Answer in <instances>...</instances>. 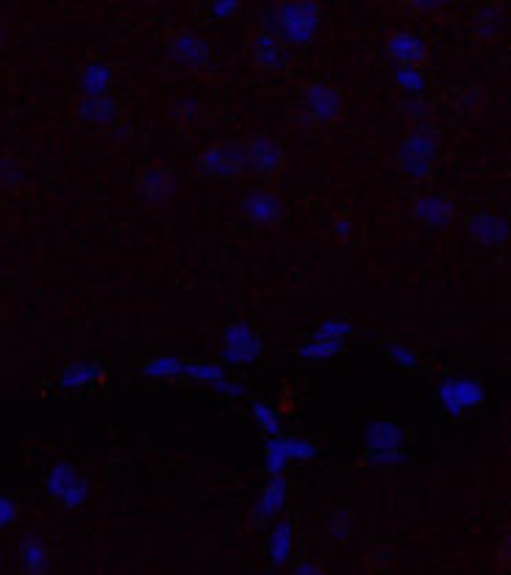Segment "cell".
Here are the masks:
<instances>
[{
	"mask_svg": "<svg viewBox=\"0 0 511 575\" xmlns=\"http://www.w3.org/2000/svg\"><path fill=\"white\" fill-rule=\"evenodd\" d=\"M323 25V9L314 0L270 3L262 9V34H270L287 48H303L314 42Z\"/></svg>",
	"mask_w": 511,
	"mask_h": 575,
	"instance_id": "cell-1",
	"label": "cell"
},
{
	"mask_svg": "<svg viewBox=\"0 0 511 575\" xmlns=\"http://www.w3.org/2000/svg\"><path fill=\"white\" fill-rule=\"evenodd\" d=\"M439 148H442V134L437 125H412V131L400 139L398 153H395L398 170L412 181H425L437 167Z\"/></svg>",
	"mask_w": 511,
	"mask_h": 575,
	"instance_id": "cell-2",
	"label": "cell"
},
{
	"mask_svg": "<svg viewBox=\"0 0 511 575\" xmlns=\"http://www.w3.org/2000/svg\"><path fill=\"white\" fill-rule=\"evenodd\" d=\"M45 492L50 500H56L62 509L75 512L81 509L92 495V484L84 475L78 473V467L73 462H56L50 464V470L45 473Z\"/></svg>",
	"mask_w": 511,
	"mask_h": 575,
	"instance_id": "cell-3",
	"label": "cell"
},
{
	"mask_svg": "<svg viewBox=\"0 0 511 575\" xmlns=\"http://www.w3.org/2000/svg\"><path fill=\"white\" fill-rule=\"evenodd\" d=\"M264 342L248 320L225 325L220 342V364L223 367H250L262 359Z\"/></svg>",
	"mask_w": 511,
	"mask_h": 575,
	"instance_id": "cell-4",
	"label": "cell"
},
{
	"mask_svg": "<svg viewBox=\"0 0 511 575\" xmlns=\"http://www.w3.org/2000/svg\"><path fill=\"white\" fill-rule=\"evenodd\" d=\"M437 400L442 412L453 417V420H459V417L478 409L487 400V389L473 375H448V378L439 381Z\"/></svg>",
	"mask_w": 511,
	"mask_h": 575,
	"instance_id": "cell-5",
	"label": "cell"
},
{
	"mask_svg": "<svg viewBox=\"0 0 511 575\" xmlns=\"http://www.w3.org/2000/svg\"><path fill=\"white\" fill-rule=\"evenodd\" d=\"M167 59L184 73H203L214 64V48L200 31L181 28L167 42Z\"/></svg>",
	"mask_w": 511,
	"mask_h": 575,
	"instance_id": "cell-6",
	"label": "cell"
},
{
	"mask_svg": "<svg viewBox=\"0 0 511 575\" xmlns=\"http://www.w3.org/2000/svg\"><path fill=\"white\" fill-rule=\"evenodd\" d=\"M342 114V95L334 84L328 81H312L303 92L300 114L295 117L300 125L312 128V125H328Z\"/></svg>",
	"mask_w": 511,
	"mask_h": 575,
	"instance_id": "cell-7",
	"label": "cell"
},
{
	"mask_svg": "<svg viewBox=\"0 0 511 575\" xmlns=\"http://www.w3.org/2000/svg\"><path fill=\"white\" fill-rule=\"evenodd\" d=\"M320 448L306 437H270L264 442V467L270 475H284L289 464L314 462Z\"/></svg>",
	"mask_w": 511,
	"mask_h": 575,
	"instance_id": "cell-8",
	"label": "cell"
},
{
	"mask_svg": "<svg viewBox=\"0 0 511 575\" xmlns=\"http://www.w3.org/2000/svg\"><path fill=\"white\" fill-rule=\"evenodd\" d=\"M198 170L206 178H237L245 173V153H242V142L234 139H220L209 148L200 150Z\"/></svg>",
	"mask_w": 511,
	"mask_h": 575,
	"instance_id": "cell-9",
	"label": "cell"
},
{
	"mask_svg": "<svg viewBox=\"0 0 511 575\" xmlns=\"http://www.w3.org/2000/svg\"><path fill=\"white\" fill-rule=\"evenodd\" d=\"M239 214L250 225L270 228V225H278L287 217V209H284V198L275 189L248 187L239 198Z\"/></svg>",
	"mask_w": 511,
	"mask_h": 575,
	"instance_id": "cell-10",
	"label": "cell"
},
{
	"mask_svg": "<svg viewBox=\"0 0 511 575\" xmlns=\"http://www.w3.org/2000/svg\"><path fill=\"white\" fill-rule=\"evenodd\" d=\"M242 153H245V170L259 175V178H273V175L281 173L284 159H287L284 145L275 137H270V134L242 142Z\"/></svg>",
	"mask_w": 511,
	"mask_h": 575,
	"instance_id": "cell-11",
	"label": "cell"
},
{
	"mask_svg": "<svg viewBox=\"0 0 511 575\" xmlns=\"http://www.w3.org/2000/svg\"><path fill=\"white\" fill-rule=\"evenodd\" d=\"M178 192V175L170 167L164 164H153L145 173L139 175L137 181V198L142 206H150V209H162L170 200L175 198Z\"/></svg>",
	"mask_w": 511,
	"mask_h": 575,
	"instance_id": "cell-12",
	"label": "cell"
},
{
	"mask_svg": "<svg viewBox=\"0 0 511 575\" xmlns=\"http://www.w3.org/2000/svg\"><path fill=\"white\" fill-rule=\"evenodd\" d=\"M184 378L198 381L225 398H245V387L228 375V367L220 362H184Z\"/></svg>",
	"mask_w": 511,
	"mask_h": 575,
	"instance_id": "cell-13",
	"label": "cell"
},
{
	"mask_svg": "<svg viewBox=\"0 0 511 575\" xmlns=\"http://www.w3.org/2000/svg\"><path fill=\"white\" fill-rule=\"evenodd\" d=\"M412 217L425 228H448L456 220V200L445 192H423L414 198Z\"/></svg>",
	"mask_w": 511,
	"mask_h": 575,
	"instance_id": "cell-14",
	"label": "cell"
},
{
	"mask_svg": "<svg viewBox=\"0 0 511 575\" xmlns=\"http://www.w3.org/2000/svg\"><path fill=\"white\" fill-rule=\"evenodd\" d=\"M289 498V481L284 475H270V481L264 484L262 495L250 509V523L253 525H270L275 523Z\"/></svg>",
	"mask_w": 511,
	"mask_h": 575,
	"instance_id": "cell-15",
	"label": "cell"
},
{
	"mask_svg": "<svg viewBox=\"0 0 511 575\" xmlns=\"http://www.w3.org/2000/svg\"><path fill=\"white\" fill-rule=\"evenodd\" d=\"M467 237L481 248H503L509 242V220L498 212H475L467 220Z\"/></svg>",
	"mask_w": 511,
	"mask_h": 575,
	"instance_id": "cell-16",
	"label": "cell"
},
{
	"mask_svg": "<svg viewBox=\"0 0 511 575\" xmlns=\"http://www.w3.org/2000/svg\"><path fill=\"white\" fill-rule=\"evenodd\" d=\"M364 453H389L406 450V428L387 417H375L364 425Z\"/></svg>",
	"mask_w": 511,
	"mask_h": 575,
	"instance_id": "cell-17",
	"label": "cell"
},
{
	"mask_svg": "<svg viewBox=\"0 0 511 575\" xmlns=\"http://www.w3.org/2000/svg\"><path fill=\"white\" fill-rule=\"evenodd\" d=\"M384 50H387V56L398 67H420L428 59V42H425V37L417 34V31H409V28L389 34Z\"/></svg>",
	"mask_w": 511,
	"mask_h": 575,
	"instance_id": "cell-18",
	"label": "cell"
},
{
	"mask_svg": "<svg viewBox=\"0 0 511 575\" xmlns=\"http://www.w3.org/2000/svg\"><path fill=\"white\" fill-rule=\"evenodd\" d=\"M250 62L256 64L259 70H267V73H281L287 70L289 64V48L281 45L278 39L270 37V34H256L250 39Z\"/></svg>",
	"mask_w": 511,
	"mask_h": 575,
	"instance_id": "cell-19",
	"label": "cell"
},
{
	"mask_svg": "<svg viewBox=\"0 0 511 575\" xmlns=\"http://www.w3.org/2000/svg\"><path fill=\"white\" fill-rule=\"evenodd\" d=\"M114 70L112 64L103 59H89L81 73H78V92L84 98H100V95H112Z\"/></svg>",
	"mask_w": 511,
	"mask_h": 575,
	"instance_id": "cell-20",
	"label": "cell"
},
{
	"mask_svg": "<svg viewBox=\"0 0 511 575\" xmlns=\"http://www.w3.org/2000/svg\"><path fill=\"white\" fill-rule=\"evenodd\" d=\"M20 567L23 575H50L53 573V556H50L48 542L37 534H25L20 539Z\"/></svg>",
	"mask_w": 511,
	"mask_h": 575,
	"instance_id": "cell-21",
	"label": "cell"
},
{
	"mask_svg": "<svg viewBox=\"0 0 511 575\" xmlns=\"http://www.w3.org/2000/svg\"><path fill=\"white\" fill-rule=\"evenodd\" d=\"M106 378V367L95 359H75V362L64 364L62 373H59V387L67 392H78V389H87L92 384H98Z\"/></svg>",
	"mask_w": 511,
	"mask_h": 575,
	"instance_id": "cell-22",
	"label": "cell"
},
{
	"mask_svg": "<svg viewBox=\"0 0 511 575\" xmlns=\"http://www.w3.org/2000/svg\"><path fill=\"white\" fill-rule=\"evenodd\" d=\"M78 120L87 125H100V128H106V125L117 123V117H120V100L114 98V95H100V98H81L78 100Z\"/></svg>",
	"mask_w": 511,
	"mask_h": 575,
	"instance_id": "cell-23",
	"label": "cell"
},
{
	"mask_svg": "<svg viewBox=\"0 0 511 575\" xmlns=\"http://www.w3.org/2000/svg\"><path fill=\"white\" fill-rule=\"evenodd\" d=\"M292 553H295V525L289 520H275L267 537V559L273 564V570L287 567Z\"/></svg>",
	"mask_w": 511,
	"mask_h": 575,
	"instance_id": "cell-24",
	"label": "cell"
},
{
	"mask_svg": "<svg viewBox=\"0 0 511 575\" xmlns=\"http://www.w3.org/2000/svg\"><path fill=\"white\" fill-rule=\"evenodd\" d=\"M506 3H484L473 14V34L478 39H495L506 28Z\"/></svg>",
	"mask_w": 511,
	"mask_h": 575,
	"instance_id": "cell-25",
	"label": "cell"
},
{
	"mask_svg": "<svg viewBox=\"0 0 511 575\" xmlns=\"http://www.w3.org/2000/svg\"><path fill=\"white\" fill-rule=\"evenodd\" d=\"M142 375H145L148 381H178V378H184V359L173 356V353L153 356V359L142 367Z\"/></svg>",
	"mask_w": 511,
	"mask_h": 575,
	"instance_id": "cell-26",
	"label": "cell"
},
{
	"mask_svg": "<svg viewBox=\"0 0 511 575\" xmlns=\"http://www.w3.org/2000/svg\"><path fill=\"white\" fill-rule=\"evenodd\" d=\"M250 417H253L256 425L267 434V439L281 437V434H284V414L278 412L273 403H267V400H253V403H250Z\"/></svg>",
	"mask_w": 511,
	"mask_h": 575,
	"instance_id": "cell-27",
	"label": "cell"
},
{
	"mask_svg": "<svg viewBox=\"0 0 511 575\" xmlns=\"http://www.w3.org/2000/svg\"><path fill=\"white\" fill-rule=\"evenodd\" d=\"M353 531H356V514L350 506H339L331 512L328 517V523H325V534L331 542H339V545H345L353 537Z\"/></svg>",
	"mask_w": 511,
	"mask_h": 575,
	"instance_id": "cell-28",
	"label": "cell"
},
{
	"mask_svg": "<svg viewBox=\"0 0 511 575\" xmlns=\"http://www.w3.org/2000/svg\"><path fill=\"white\" fill-rule=\"evenodd\" d=\"M345 350V342H323V339H309L306 345H300L298 356L306 362H331Z\"/></svg>",
	"mask_w": 511,
	"mask_h": 575,
	"instance_id": "cell-29",
	"label": "cell"
},
{
	"mask_svg": "<svg viewBox=\"0 0 511 575\" xmlns=\"http://www.w3.org/2000/svg\"><path fill=\"white\" fill-rule=\"evenodd\" d=\"M395 84L403 92V98H417L428 87V78L420 67H395Z\"/></svg>",
	"mask_w": 511,
	"mask_h": 575,
	"instance_id": "cell-30",
	"label": "cell"
},
{
	"mask_svg": "<svg viewBox=\"0 0 511 575\" xmlns=\"http://www.w3.org/2000/svg\"><path fill=\"white\" fill-rule=\"evenodd\" d=\"M200 114H203V103L195 95H181L170 103V117L178 125H192L198 123Z\"/></svg>",
	"mask_w": 511,
	"mask_h": 575,
	"instance_id": "cell-31",
	"label": "cell"
},
{
	"mask_svg": "<svg viewBox=\"0 0 511 575\" xmlns=\"http://www.w3.org/2000/svg\"><path fill=\"white\" fill-rule=\"evenodd\" d=\"M353 334V323L342 320V317H331L312 331V339H323V342H345Z\"/></svg>",
	"mask_w": 511,
	"mask_h": 575,
	"instance_id": "cell-32",
	"label": "cell"
},
{
	"mask_svg": "<svg viewBox=\"0 0 511 575\" xmlns=\"http://www.w3.org/2000/svg\"><path fill=\"white\" fill-rule=\"evenodd\" d=\"M25 178V167L14 156H6V153H0V187L3 189H17L23 187Z\"/></svg>",
	"mask_w": 511,
	"mask_h": 575,
	"instance_id": "cell-33",
	"label": "cell"
},
{
	"mask_svg": "<svg viewBox=\"0 0 511 575\" xmlns=\"http://www.w3.org/2000/svg\"><path fill=\"white\" fill-rule=\"evenodd\" d=\"M400 114H403L412 125L431 123V106H428V100H425L423 95L400 100Z\"/></svg>",
	"mask_w": 511,
	"mask_h": 575,
	"instance_id": "cell-34",
	"label": "cell"
},
{
	"mask_svg": "<svg viewBox=\"0 0 511 575\" xmlns=\"http://www.w3.org/2000/svg\"><path fill=\"white\" fill-rule=\"evenodd\" d=\"M384 353L398 364L400 370H417L420 367V356L409 345H403V342H384Z\"/></svg>",
	"mask_w": 511,
	"mask_h": 575,
	"instance_id": "cell-35",
	"label": "cell"
},
{
	"mask_svg": "<svg viewBox=\"0 0 511 575\" xmlns=\"http://www.w3.org/2000/svg\"><path fill=\"white\" fill-rule=\"evenodd\" d=\"M409 462L406 450H389V453H364V464L375 467V470H392V467H403Z\"/></svg>",
	"mask_w": 511,
	"mask_h": 575,
	"instance_id": "cell-36",
	"label": "cell"
},
{
	"mask_svg": "<svg viewBox=\"0 0 511 575\" xmlns=\"http://www.w3.org/2000/svg\"><path fill=\"white\" fill-rule=\"evenodd\" d=\"M239 12V0H212L209 3V14L214 20H231Z\"/></svg>",
	"mask_w": 511,
	"mask_h": 575,
	"instance_id": "cell-37",
	"label": "cell"
},
{
	"mask_svg": "<svg viewBox=\"0 0 511 575\" xmlns=\"http://www.w3.org/2000/svg\"><path fill=\"white\" fill-rule=\"evenodd\" d=\"M17 514H20L17 503L9 495H0V528H9V525L17 523Z\"/></svg>",
	"mask_w": 511,
	"mask_h": 575,
	"instance_id": "cell-38",
	"label": "cell"
},
{
	"mask_svg": "<svg viewBox=\"0 0 511 575\" xmlns=\"http://www.w3.org/2000/svg\"><path fill=\"white\" fill-rule=\"evenodd\" d=\"M481 103H484V92L478 87H470L462 95V106L467 112H475V109H481Z\"/></svg>",
	"mask_w": 511,
	"mask_h": 575,
	"instance_id": "cell-39",
	"label": "cell"
},
{
	"mask_svg": "<svg viewBox=\"0 0 511 575\" xmlns=\"http://www.w3.org/2000/svg\"><path fill=\"white\" fill-rule=\"evenodd\" d=\"M409 9H414V12H442V9H448V3L445 0H412Z\"/></svg>",
	"mask_w": 511,
	"mask_h": 575,
	"instance_id": "cell-40",
	"label": "cell"
},
{
	"mask_svg": "<svg viewBox=\"0 0 511 575\" xmlns=\"http://www.w3.org/2000/svg\"><path fill=\"white\" fill-rule=\"evenodd\" d=\"M292 575H328L317 562H300L292 567Z\"/></svg>",
	"mask_w": 511,
	"mask_h": 575,
	"instance_id": "cell-41",
	"label": "cell"
},
{
	"mask_svg": "<svg viewBox=\"0 0 511 575\" xmlns=\"http://www.w3.org/2000/svg\"><path fill=\"white\" fill-rule=\"evenodd\" d=\"M334 237L337 239L353 237V223H350L348 217H339V220H334Z\"/></svg>",
	"mask_w": 511,
	"mask_h": 575,
	"instance_id": "cell-42",
	"label": "cell"
},
{
	"mask_svg": "<svg viewBox=\"0 0 511 575\" xmlns=\"http://www.w3.org/2000/svg\"><path fill=\"white\" fill-rule=\"evenodd\" d=\"M6 42V28H3V23H0V45Z\"/></svg>",
	"mask_w": 511,
	"mask_h": 575,
	"instance_id": "cell-43",
	"label": "cell"
},
{
	"mask_svg": "<svg viewBox=\"0 0 511 575\" xmlns=\"http://www.w3.org/2000/svg\"><path fill=\"white\" fill-rule=\"evenodd\" d=\"M264 575H278V573H275V570H273V573H264Z\"/></svg>",
	"mask_w": 511,
	"mask_h": 575,
	"instance_id": "cell-44",
	"label": "cell"
},
{
	"mask_svg": "<svg viewBox=\"0 0 511 575\" xmlns=\"http://www.w3.org/2000/svg\"><path fill=\"white\" fill-rule=\"evenodd\" d=\"M0 309H3V303H0Z\"/></svg>",
	"mask_w": 511,
	"mask_h": 575,
	"instance_id": "cell-45",
	"label": "cell"
}]
</instances>
